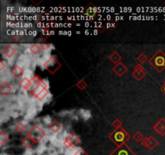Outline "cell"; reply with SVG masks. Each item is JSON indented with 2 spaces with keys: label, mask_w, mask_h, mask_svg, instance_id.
Returning <instances> with one entry per match:
<instances>
[{
  "label": "cell",
  "mask_w": 165,
  "mask_h": 155,
  "mask_svg": "<svg viewBox=\"0 0 165 155\" xmlns=\"http://www.w3.org/2000/svg\"><path fill=\"white\" fill-rule=\"evenodd\" d=\"M82 152L81 147L77 146H73L67 147L63 155H78Z\"/></svg>",
  "instance_id": "6da1fadb"
},
{
  "label": "cell",
  "mask_w": 165,
  "mask_h": 155,
  "mask_svg": "<svg viewBox=\"0 0 165 155\" xmlns=\"http://www.w3.org/2000/svg\"><path fill=\"white\" fill-rule=\"evenodd\" d=\"M41 81H42V80H40V78H39L38 77L34 78H33V79L31 81V82H30L28 87L27 88L28 91L29 92L35 91V90L37 88L38 86L41 83Z\"/></svg>",
  "instance_id": "7a4b0ae2"
},
{
  "label": "cell",
  "mask_w": 165,
  "mask_h": 155,
  "mask_svg": "<svg viewBox=\"0 0 165 155\" xmlns=\"http://www.w3.org/2000/svg\"><path fill=\"white\" fill-rule=\"evenodd\" d=\"M35 78L34 76V73H33V71L31 70V69H26V70H24L23 74H22L21 75V79H28L29 81H31Z\"/></svg>",
  "instance_id": "3957f363"
},
{
  "label": "cell",
  "mask_w": 165,
  "mask_h": 155,
  "mask_svg": "<svg viewBox=\"0 0 165 155\" xmlns=\"http://www.w3.org/2000/svg\"><path fill=\"white\" fill-rule=\"evenodd\" d=\"M78 114H79V115H80L81 117L84 120H90V118H91V116H92L90 111L85 110V109H81V110H79Z\"/></svg>",
  "instance_id": "277c9868"
},
{
  "label": "cell",
  "mask_w": 165,
  "mask_h": 155,
  "mask_svg": "<svg viewBox=\"0 0 165 155\" xmlns=\"http://www.w3.org/2000/svg\"><path fill=\"white\" fill-rule=\"evenodd\" d=\"M45 86L43 85L42 81H41V83H40V84L39 85V86H38L37 88H36V89L35 90V91H34V95H35L34 96L37 97L38 95H40V93H41V92H42L43 91H44V90H45Z\"/></svg>",
  "instance_id": "5b68a950"
},
{
  "label": "cell",
  "mask_w": 165,
  "mask_h": 155,
  "mask_svg": "<svg viewBox=\"0 0 165 155\" xmlns=\"http://www.w3.org/2000/svg\"><path fill=\"white\" fill-rule=\"evenodd\" d=\"M42 121L44 125H45V126H49V125H52V118L50 117L49 115H46V116H45V117L42 119Z\"/></svg>",
  "instance_id": "8992f818"
},
{
  "label": "cell",
  "mask_w": 165,
  "mask_h": 155,
  "mask_svg": "<svg viewBox=\"0 0 165 155\" xmlns=\"http://www.w3.org/2000/svg\"><path fill=\"white\" fill-rule=\"evenodd\" d=\"M52 95L51 93H48V94L46 95V96L44 98V99H42V100H40V101H42V103H44V104H45V103H48L49 102L52 101Z\"/></svg>",
  "instance_id": "52a82bcc"
},
{
  "label": "cell",
  "mask_w": 165,
  "mask_h": 155,
  "mask_svg": "<svg viewBox=\"0 0 165 155\" xmlns=\"http://www.w3.org/2000/svg\"><path fill=\"white\" fill-rule=\"evenodd\" d=\"M48 93H49V91L47 89H45L42 92H41V93H40V95H38L37 97H36V98H37L39 100H42V99H44V98H45V97L46 96V95H47Z\"/></svg>",
  "instance_id": "ba28073f"
},
{
  "label": "cell",
  "mask_w": 165,
  "mask_h": 155,
  "mask_svg": "<svg viewBox=\"0 0 165 155\" xmlns=\"http://www.w3.org/2000/svg\"><path fill=\"white\" fill-rule=\"evenodd\" d=\"M43 107H44V103H42V101H40V100L38 99L37 103H36V104H35V108H36L38 112H40V111L42 110Z\"/></svg>",
  "instance_id": "9c48e42d"
},
{
  "label": "cell",
  "mask_w": 165,
  "mask_h": 155,
  "mask_svg": "<svg viewBox=\"0 0 165 155\" xmlns=\"http://www.w3.org/2000/svg\"><path fill=\"white\" fill-rule=\"evenodd\" d=\"M42 83L43 85L45 86V88L47 90H49L50 85H49V82H48V80L47 78H45V79L42 80Z\"/></svg>",
  "instance_id": "30bf717a"
},
{
  "label": "cell",
  "mask_w": 165,
  "mask_h": 155,
  "mask_svg": "<svg viewBox=\"0 0 165 155\" xmlns=\"http://www.w3.org/2000/svg\"><path fill=\"white\" fill-rule=\"evenodd\" d=\"M7 135H3V134H2V135H1V142H2V143H4V142H3V141H4V139L7 140Z\"/></svg>",
  "instance_id": "8fae6325"
}]
</instances>
